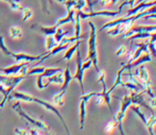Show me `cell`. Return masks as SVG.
Returning <instances> with one entry per match:
<instances>
[{
	"mask_svg": "<svg viewBox=\"0 0 156 135\" xmlns=\"http://www.w3.org/2000/svg\"><path fill=\"white\" fill-rule=\"evenodd\" d=\"M74 25H76L74 36H80L81 35V18H80V15H79V11H76V15H74Z\"/></svg>",
	"mask_w": 156,
	"mask_h": 135,
	"instance_id": "cell-24",
	"label": "cell"
},
{
	"mask_svg": "<svg viewBox=\"0 0 156 135\" xmlns=\"http://www.w3.org/2000/svg\"><path fill=\"white\" fill-rule=\"evenodd\" d=\"M118 123H119V122H118V121L115 119V117H114L113 120L109 121V122L106 125V127H105V132H106V133H108V134L113 133V132L118 128Z\"/></svg>",
	"mask_w": 156,
	"mask_h": 135,
	"instance_id": "cell-26",
	"label": "cell"
},
{
	"mask_svg": "<svg viewBox=\"0 0 156 135\" xmlns=\"http://www.w3.org/2000/svg\"><path fill=\"white\" fill-rule=\"evenodd\" d=\"M86 6V0H76V5L73 9H76V11H82Z\"/></svg>",
	"mask_w": 156,
	"mask_h": 135,
	"instance_id": "cell-32",
	"label": "cell"
},
{
	"mask_svg": "<svg viewBox=\"0 0 156 135\" xmlns=\"http://www.w3.org/2000/svg\"><path fill=\"white\" fill-rule=\"evenodd\" d=\"M135 1H136V0H126V1H124L123 3H122L121 5L119 6V11L121 12V9L123 8L124 5H129L131 8H133L134 4H135Z\"/></svg>",
	"mask_w": 156,
	"mask_h": 135,
	"instance_id": "cell-37",
	"label": "cell"
},
{
	"mask_svg": "<svg viewBox=\"0 0 156 135\" xmlns=\"http://www.w3.org/2000/svg\"><path fill=\"white\" fill-rule=\"evenodd\" d=\"M126 53H127V49L124 45H121L117 50H116V55H117V57H122V55H124Z\"/></svg>",
	"mask_w": 156,
	"mask_h": 135,
	"instance_id": "cell-33",
	"label": "cell"
},
{
	"mask_svg": "<svg viewBox=\"0 0 156 135\" xmlns=\"http://www.w3.org/2000/svg\"><path fill=\"white\" fill-rule=\"evenodd\" d=\"M12 108L15 111V112L17 113V114L19 115V116L21 117V118L25 119V120L28 121L29 123H31V125L34 126L35 128H39V129H45L46 131H49V127H48V126L46 125V123L44 122V121L39 120V119L33 118V117L30 116L29 114H27V113H26L25 111L23 110V108H21V105H20V103H19V102H16L15 104H13Z\"/></svg>",
	"mask_w": 156,
	"mask_h": 135,
	"instance_id": "cell-4",
	"label": "cell"
},
{
	"mask_svg": "<svg viewBox=\"0 0 156 135\" xmlns=\"http://www.w3.org/2000/svg\"><path fill=\"white\" fill-rule=\"evenodd\" d=\"M58 71H62V70H61V68L45 67V70H44V72H41L39 76L43 77V78H49V77L53 76L54 74H56V72H58Z\"/></svg>",
	"mask_w": 156,
	"mask_h": 135,
	"instance_id": "cell-23",
	"label": "cell"
},
{
	"mask_svg": "<svg viewBox=\"0 0 156 135\" xmlns=\"http://www.w3.org/2000/svg\"><path fill=\"white\" fill-rule=\"evenodd\" d=\"M144 18L146 19V20H148V19H152V18L156 19V13H153V14H149V15H147V16H144Z\"/></svg>",
	"mask_w": 156,
	"mask_h": 135,
	"instance_id": "cell-42",
	"label": "cell"
},
{
	"mask_svg": "<svg viewBox=\"0 0 156 135\" xmlns=\"http://www.w3.org/2000/svg\"><path fill=\"white\" fill-rule=\"evenodd\" d=\"M28 65V62H23V63H17L15 65L9 66V67L0 68V72L2 75H5V76H12V75H18L20 69L23 66Z\"/></svg>",
	"mask_w": 156,
	"mask_h": 135,
	"instance_id": "cell-11",
	"label": "cell"
},
{
	"mask_svg": "<svg viewBox=\"0 0 156 135\" xmlns=\"http://www.w3.org/2000/svg\"><path fill=\"white\" fill-rule=\"evenodd\" d=\"M44 70H45L44 66H34V67H32L31 69H29L27 71V77L29 78L32 75H41V72H44Z\"/></svg>",
	"mask_w": 156,
	"mask_h": 135,
	"instance_id": "cell-29",
	"label": "cell"
},
{
	"mask_svg": "<svg viewBox=\"0 0 156 135\" xmlns=\"http://www.w3.org/2000/svg\"><path fill=\"white\" fill-rule=\"evenodd\" d=\"M155 123H156V116L154 114H152L150 117H147L146 122H144V126L147 127L148 132L150 133V135H155L154 131H153V128H154Z\"/></svg>",
	"mask_w": 156,
	"mask_h": 135,
	"instance_id": "cell-19",
	"label": "cell"
},
{
	"mask_svg": "<svg viewBox=\"0 0 156 135\" xmlns=\"http://www.w3.org/2000/svg\"><path fill=\"white\" fill-rule=\"evenodd\" d=\"M156 31V25H133L126 33H124L122 35V38H129L131 35H133L134 33L138 32H153Z\"/></svg>",
	"mask_w": 156,
	"mask_h": 135,
	"instance_id": "cell-9",
	"label": "cell"
},
{
	"mask_svg": "<svg viewBox=\"0 0 156 135\" xmlns=\"http://www.w3.org/2000/svg\"><path fill=\"white\" fill-rule=\"evenodd\" d=\"M80 44H81V42H80V39H79V41L76 42V44H74L73 46H71L70 48H67V49H66L65 54H64V57H62V60H66L67 62H70L72 55H73L74 52L76 51V49H78L79 46H80Z\"/></svg>",
	"mask_w": 156,
	"mask_h": 135,
	"instance_id": "cell-18",
	"label": "cell"
},
{
	"mask_svg": "<svg viewBox=\"0 0 156 135\" xmlns=\"http://www.w3.org/2000/svg\"><path fill=\"white\" fill-rule=\"evenodd\" d=\"M93 65V62L90 61V60H86V62L85 63H82V67L84 70H87L88 68H90V66Z\"/></svg>",
	"mask_w": 156,
	"mask_h": 135,
	"instance_id": "cell-38",
	"label": "cell"
},
{
	"mask_svg": "<svg viewBox=\"0 0 156 135\" xmlns=\"http://www.w3.org/2000/svg\"><path fill=\"white\" fill-rule=\"evenodd\" d=\"M32 29V30H37L39 31L41 33H43L44 35H46V36H53L54 33H55L56 29H58V27L56 26H52V27H44V26H41V25H32L31 27H30Z\"/></svg>",
	"mask_w": 156,
	"mask_h": 135,
	"instance_id": "cell-14",
	"label": "cell"
},
{
	"mask_svg": "<svg viewBox=\"0 0 156 135\" xmlns=\"http://www.w3.org/2000/svg\"><path fill=\"white\" fill-rule=\"evenodd\" d=\"M0 50L5 55H12V52L8 49V47H6L5 44H4V37L2 34H0Z\"/></svg>",
	"mask_w": 156,
	"mask_h": 135,
	"instance_id": "cell-30",
	"label": "cell"
},
{
	"mask_svg": "<svg viewBox=\"0 0 156 135\" xmlns=\"http://www.w3.org/2000/svg\"><path fill=\"white\" fill-rule=\"evenodd\" d=\"M63 74L62 71H58L56 72V74H54L53 76L49 77L48 78V83L46 84V85H49L50 83H54V84H62L63 83Z\"/></svg>",
	"mask_w": 156,
	"mask_h": 135,
	"instance_id": "cell-21",
	"label": "cell"
},
{
	"mask_svg": "<svg viewBox=\"0 0 156 135\" xmlns=\"http://www.w3.org/2000/svg\"><path fill=\"white\" fill-rule=\"evenodd\" d=\"M120 110L119 112L117 113V115H114L115 119L118 121V122H122L124 116H125V112L129 107L132 105V99H131V95H125L124 97H122L120 99Z\"/></svg>",
	"mask_w": 156,
	"mask_h": 135,
	"instance_id": "cell-8",
	"label": "cell"
},
{
	"mask_svg": "<svg viewBox=\"0 0 156 135\" xmlns=\"http://www.w3.org/2000/svg\"><path fill=\"white\" fill-rule=\"evenodd\" d=\"M111 3H112V0H100V1H99V4H100L101 6H107Z\"/></svg>",
	"mask_w": 156,
	"mask_h": 135,
	"instance_id": "cell-40",
	"label": "cell"
},
{
	"mask_svg": "<svg viewBox=\"0 0 156 135\" xmlns=\"http://www.w3.org/2000/svg\"><path fill=\"white\" fill-rule=\"evenodd\" d=\"M152 61V57L150 55V52L149 51H146L144 54H141L139 57H137L136 60H134L133 62L131 63H127V64H123L122 63V69L124 70H131L132 68L134 67H138L139 65L141 64H144V63H149V62Z\"/></svg>",
	"mask_w": 156,
	"mask_h": 135,
	"instance_id": "cell-7",
	"label": "cell"
},
{
	"mask_svg": "<svg viewBox=\"0 0 156 135\" xmlns=\"http://www.w3.org/2000/svg\"><path fill=\"white\" fill-rule=\"evenodd\" d=\"M74 5H76V0H66L65 1V6L67 9V12L73 9Z\"/></svg>",
	"mask_w": 156,
	"mask_h": 135,
	"instance_id": "cell-35",
	"label": "cell"
},
{
	"mask_svg": "<svg viewBox=\"0 0 156 135\" xmlns=\"http://www.w3.org/2000/svg\"><path fill=\"white\" fill-rule=\"evenodd\" d=\"M58 2H61V3H65V1L66 0H56Z\"/></svg>",
	"mask_w": 156,
	"mask_h": 135,
	"instance_id": "cell-46",
	"label": "cell"
},
{
	"mask_svg": "<svg viewBox=\"0 0 156 135\" xmlns=\"http://www.w3.org/2000/svg\"><path fill=\"white\" fill-rule=\"evenodd\" d=\"M149 103H150V107L151 108H156V97H150L149 98Z\"/></svg>",
	"mask_w": 156,
	"mask_h": 135,
	"instance_id": "cell-39",
	"label": "cell"
},
{
	"mask_svg": "<svg viewBox=\"0 0 156 135\" xmlns=\"http://www.w3.org/2000/svg\"><path fill=\"white\" fill-rule=\"evenodd\" d=\"M129 38V41H133V39H139V38H151L150 42H147V44H148V49H149V52H151V54H152L156 60V49L154 47V44L156 42V31H153V32L134 33V34L131 35Z\"/></svg>",
	"mask_w": 156,
	"mask_h": 135,
	"instance_id": "cell-5",
	"label": "cell"
},
{
	"mask_svg": "<svg viewBox=\"0 0 156 135\" xmlns=\"http://www.w3.org/2000/svg\"><path fill=\"white\" fill-rule=\"evenodd\" d=\"M43 80H44L43 77H41L38 75V77H37V81H36V85H37V87H38L39 89H44V88L47 87V85L43 83Z\"/></svg>",
	"mask_w": 156,
	"mask_h": 135,
	"instance_id": "cell-34",
	"label": "cell"
},
{
	"mask_svg": "<svg viewBox=\"0 0 156 135\" xmlns=\"http://www.w3.org/2000/svg\"><path fill=\"white\" fill-rule=\"evenodd\" d=\"M9 33H10V37L13 39H18L21 38L23 35V32L21 30V28L16 27V26H12L9 30Z\"/></svg>",
	"mask_w": 156,
	"mask_h": 135,
	"instance_id": "cell-20",
	"label": "cell"
},
{
	"mask_svg": "<svg viewBox=\"0 0 156 135\" xmlns=\"http://www.w3.org/2000/svg\"><path fill=\"white\" fill-rule=\"evenodd\" d=\"M135 76H137L138 80L140 81V83L144 86V93H147L150 97L154 96V94L152 92V81H151L150 75H149L147 68L144 66V64L138 66L137 70L135 71Z\"/></svg>",
	"mask_w": 156,
	"mask_h": 135,
	"instance_id": "cell-3",
	"label": "cell"
},
{
	"mask_svg": "<svg viewBox=\"0 0 156 135\" xmlns=\"http://www.w3.org/2000/svg\"><path fill=\"white\" fill-rule=\"evenodd\" d=\"M65 93L66 90H62L61 93L56 94L53 97V99H52V101H53L52 104L56 105V107H62V105H64V96H65Z\"/></svg>",
	"mask_w": 156,
	"mask_h": 135,
	"instance_id": "cell-22",
	"label": "cell"
},
{
	"mask_svg": "<svg viewBox=\"0 0 156 135\" xmlns=\"http://www.w3.org/2000/svg\"><path fill=\"white\" fill-rule=\"evenodd\" d=\"M118 129H119V131H120V133H121V135H125V133L123 132V127H122V122L118 123Z\"/></svg>",
	"mask_w": 156,
	"mask_h": 135,
	"instance_id": "cell-43",
	"label": "cell"
},
{
	"mask_svg": "<svg viewBox=\"0 0 156 135\" xmlns=\"http://www.w3.org/2000/svg\"><path fill=\"white\" fill-rule=\"evenodd\" d=\"M5 90H6V88L4 87L1 83H0V93H1L2 95H4V94H5Z\"/></svg>",
	"mask_w": 156,
	"mask_h": 135,
	"instance_id": "cell-44",
	"label": "cell"
},
{
	"mask_svg": "<svg viewBox=\"0 0 156 135\" xmlns=\"http://www.w3.org/2000/svg\"><path fill=\"white\" fill-rule=\"evenodd\" d=\"M10 99H17V100H23V101H27V102H35V103L41 104V107H44L46 110L54 113V114L60 118V120L62 121L64 128H65V130H66V133H67V135H70L69 128H68L65 119L63 118L62 114H61L60 111L58 110V108H56L55 105L52 104V103L47 102V101H45V100H41V99H39V98H36V97H33V96H31V95L25 94V93H21V92H14V90L11 93L10 97H9V100H10Z\"/></svg>",
	"mask_w": 156,
	"mask_h": 135,
	"instance_id": "cell-1",
	"label": "cell"
},
{
	"mask_svg": "<svg viewBox=\"0 0 156 135\" xmlns=\"http://www.w3.org/2000/svg\"><path fill=\"white\" fill-rule=\"evenodd\" d=\"M86 104L87 102L80 99V129H84L85 118H86Z\"/></svg>",
	"mask_w": 156,
	"mask_h": 135,
	"instance_id": "cell-16",
	"label": "cell"
},
{
	"mask_svg": "<svg viewBox=\"0 0 156 135\" xmlns=\"http://www.w3.org/2000/svg\"><path fill=\"white\" fill-rule=\"evenodd\" d=\"M74 15H76V11L73 9H71L70 11L67 12V16L64 17V18H61L56 21L55 26L56 27H60V26H63L65 24H68V23H72L74 24Z\"/></svg>",
	"mask_w": 156,
	"mask_h": 135,
	"instance_id": "cell-15",
	"label": "cell"
},
{
	"mask_svg": "<svg viewBox=\"0 0 156 135\" xmlns=\"http://www.w3.org/2000/svg\"><path fill=\"white\" fill-rule=\"evenodd\" d=\"M88 26L90 28V33H89V38H88V54H87L86 60H90L93 62L94 69L98 72L99 60H98V52H97V31L93 21H89Z\"/></svg>",
	"mask_w": 156,
	"mask_h": 135,
	"instance_id": "cell-2",
	"label": "cell"
},
{
	"mask_svg": "<svg viewBox=\"0 0 156 135\" xmlns=\"http://www.w3.org/2000/svg\"><path fill=\"white\" fill-rule=\"evenodd\" d=\"M63 83H62V90H67L68 85L69 83L72 81V76L70 74V69H69V65H67L65 71L63 72Z\"/></svg>",
	"mask_w": 156,
	"mask_h": 135,
	"instance_id": "cell-17",
	"label": "cell"
},
{
	"mask_svg": "<svg viewBox=\"0 0 156 135\" xmlns=\"http://www.w3.org/2000/svg\"><path fill=\"white\" fill-rule=\"evenodd\" d=\"M144 90H142V92H133V90H132V93L129 94L131 95V99H132V104L141 105V107H144V108L152 110L150 105H148L146 103V100H144Z\"/></svg>",
	"mask_w": 156,
	"mask_h": 135,
	"instance_id": "cell-12",
	"label": "cell"
},
{
	"mask_svg": "<svg viewBox=\"0 0 156 135\" xmlns=\"http://www.w3.org/2000/svg\"><path fill=\"white\" fill-rule=\"evenodd\" d=\"M58 45V44L55 42V39H54L53 36H47V38H46V49H47V52L50 51V50H52Z\"/></svg>",
	"mask_w": 156,
	"mask_h": 135,
	"instance_id": "cell-28",
	"label": "cell"
},
{
	"mask_svg": "<svg viewBox=\"0 0 156 135\" xmlns=\"http://www.w3.org/2000/svg\"><path fill=\"white\" fill-rule=\"evenodd\" d=\"M3 1L6 2L12 10H16V11L23 10V6L20 5V0H3Z\"/></svg>",
	"mask_w": 156,
	"mask_h": 135,
	"instance_id": "cell-27",
	"label": "cell"
},
{
	"mask_svg": "<svg viewBox=\"0 0 156 135\" xmlns=\"http://www.w3.org/2000/svg\"><path fill=\"white\" fill-rule=\"evenodd\" d=\"M154 47H155V49H156V42H155V44H154Z\"/></svg>",
	"mask_w": 156,
	"mask_h": 135,
	"instance_id": "cell-48",
	"label": "cell"
},
{
	"mask_svg": "<svg viewBox=\"0 0 156 135\" xmlns=\"http://www.w3.org/2000/svg\"><path fill=\"white\" fill-rule=\"evenodd\" d=\"M120 11L118 12H113V11H98V12H93L90 13H84L82 11H79V15H80L81 19H86L89 17H96V16H108V17H115L117 15H119Z\"/></svg>",
	"mask_w": 156,
	"mask_h": 135,
	"instance_id": "cell-10",
	"label": "cell"
},
{
	"mask_svg": "<svg viewBox=\"0 0 156 135\" xmlns=\"http://www.w3.org/2000/svg\"><path fill=\"white\" fill-rule=\"evenodd\" d=\"M76 71L74 76H72V80H76L80 84L82 94H84V83H83V79H84V71L82 67V57H81V52L79 48L76 49Z\"/></svg>",
	"mask_w": 156,
	"mask_h": 135,
	"instance_id": "cell-6",
	"label": "cell"
},
{
	"mask_svg": "<svg viewBox=\"0 0 156 135\" xmlns=\"http://www.w3.org/2000/svg\"><path fill=\"white\" fill-rule=\"evenodd\" d=\"M118 1H119V0H112V3L111 4H116Z\"/></svg>",
	"mask_w": 156,
	"mask_h": 135,
	"instance_id": "cell-45",
	"label": "cell"
},
{
	"mask_svg": "<svg viewBox=\"0 0 156 135\" xmlns=\"http://www.w3.org/2000/svg\"><path fill=\"white\" fill-rule=\"evenodd\" d=\"M21 12H23V21L29 20L33 15V11L30 8H23Z\"/></svg>",
	"mask_w": 156,
	"mask_h": 135,
	"instance_id": "cell-31",
	"label": "cell"
},
{
	"mask_svg": "<svg viewBox=\"0 0 156 135\" xmlns=\"http://www.w3.org/2000/svg\"><path fill=\"white\" fill-rule=\"evenodd\" d=\"M67 34H68L67 31H64L63 29H61L60 27H58V29H56V31H55V33H54V35H53V37H54V39H55L56 43L60 44L61 41H62V39Z\"/></svg>",
	"mask_w": 156,
	"mask_h": 135,
	"instance_id": "cell-25",
	"label": "cell"
},
{
	"mask_svg": "<svg viewBox=\"0 0 156 135\" xmlns=\"http://www.w3.org/2000/svg\"><path fill=\"white\" fill-rule=\"evenodd\" d=\"M142 1H150V0H139V2H142Z\"/></svg>",
	"mask_w": 156,
	"mask_h": 135,
	"instance_id": "cell-47",
	"label": "cell"
},
{
	"mask_svg": "<svg viewBox=\"0 0 156 135\" xmlns=\"http://www.w3.org/2000/svg\"><path fill=\"white\" fill-rule=\"evenodd\" d=\"M44 54L41 55H30V54H26V53H13L12 52V55L11 57H14V60L17 62V63H23V62H33V61H36V60H39Z\"/></svg>",
	"mask_w": 156,
	"mask_h": 135,
	"instance_id": "cell-13",
	"label": "cell"
},
{
	"mask_svg": "<svg viewBox=\"0 0 156 135\" xmlns=\"http://www.w3.org/2000/svg\"><path fill=\"white\" fill-rule=\"evenodd\" d=\"M15 133L17 135H29L28 129H20V128H15Z\"/></svg>",
	"mask_w": 156,
	"mask_h": 135,
	"instance_id": "cell-36",
	"label": "cell"
},
{
	"mask_svg": "<svg viewBox=\"0 0 156 135\" xmlns=\"http://www.w3.org/2000/svg\"><path fill=\"white\" fill-rule=\"evenodd\" d=\"M28 131H29V135H41V133H38V131L35 129H31V128H29L28 129Z\"/></svg>",
	"mask_w": 156,
	"mask_h": 135,
	"instance_id": "cell-41",
	"label": "cell"
}]
</instances>
